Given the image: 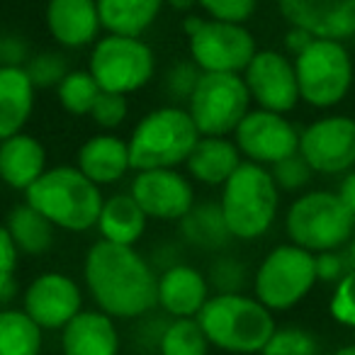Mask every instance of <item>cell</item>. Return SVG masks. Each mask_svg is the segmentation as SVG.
<instances>
[{
  "label": "cell",
  "mask_w": 355,
  "mask_h": 355,
  "mask_svg": "<svg viewBox=\"0 0 355 355\" xmlns=\"http://www.w3.org/2000/svg\"><path fill=\"white\" fill-rule=\"evenodd\" d=\"M83 282L95 306L117 321H137L158 309V272L137 246L95 241L83 258Z\"/></svg>",
  "instance_id": "6da1fadb"
},
{
  "label": "cell",
  "mask_w": 355,
  "mask_h": 355,
  "mask_svg": "<svg viewBox=\"0 0 355 355\" xmlns=\"http://www.w3.org/2000/svg\"><path fill=\"white\" fill-rule=\"evenodd\" d=\"M25 202L61 232L85 234L98 227L105 195L76 166H54L25 190Z\"/></svg>",
  "instance_id": "7a4b0ae2"
},
{
  "label": "cell",
  "mask_w": 355,
  "mask_h": 355,
  "mask_svg": "<svg viewBox=\"0 0 355 355\" xmlns=\"http://www.w3.org/2000/svg\"><path fill=\"white\" fill-rule=\"evenodd\" d=\"M219 207L229 234L236 241H256L275 224L280 209V188L268 166L243 161L219 188Z\"/></svg>",
  "instance_id": "3957f363"
},
{
  "label": "cell",
  "mask_w": 355,
  "mask_h": 355,
  "mask_svg": "<svg viewBox=\"0 0 355 355\" xmlns=\"http://www.w3.org/2000/svg\"><path fill=\"white\" fill-rule=\"evenodd\" d=\"M198 321L212 348L232 355L261 353L277 329L272 311L246 292L212 295L198 314Z\"/></svg>",
  "instance_id": "277c9868"
},
{
  "label": "cell",
  "mask_w": 355,
  "mask_h": 355,
  "mask_svg": "<svg viewBox=\"0 0 355 355\" xmlns=\"http://www.w3.org/2000/svg\"><path fill=\"white\" fill-rule=\"evenodd\" d=\"M200 137L202 134L195 127L185 105H161L144 114L129 134L132 171L185 166Z\"/></svg>",
  "instance_id": "5b68a950"
},
{
  "label": "cell",
  "mask_w": 355,
  "mask_h": 355,
  "mask_svg": "<svg viewBox=\"0 0 355 355\" xmlns=\"http://www.w3.org/2000/svg\"><path fill=\"white\" fill-rule=\"evenodd\" d=\"M285 232L292 243L311 253L343 248L355 236V214L331 190H309L290 205Z\"/></svg>",
  "instance_id": "8992f818"
},
{
  "label": "cell",
  "mask_w": 355,
  "mask_h": 355,
  "mask_svg": "<svg viewBox=\"0 0 355 355\" xmlns=\"http://www.w3.org/2000/svg\"><path fill=\"white\" fill-rule=\"evenodd\" d=\"M183 35L190 59L202 73H243L258 51L256 37L246 25L212 20L198 12L183 17Z\"/></svg>",
  "instance_id": "52a82bcc"
},
{
  "label": "cell",
  "mask_w": 355,
  "mask_h": 355,
  "mask_svg": "<svg viewBox=\"0 0 355 355\" xmlns=\"http://www.w3.org/2000/svg\"><path fill=\"white\" fill-rule=\"evenodd\" d=\"M88 71L107 93L134 95L156 76V54L144 37L105 32L88 54Z\"/></svg>",
  "instance_id": "ba28073f"
},
{
  "label": "cell",
  "mask_w": 355,
  "mask_h": 355,
  "mask_svg": "<svg viewBox=\"0 0 355 355\" xmlns=\"http://www.w3.org/2000/svg\"><path fill=\"white\" fill-rule=\"evenodd\" d=\"M314 253L297 243H280L253 272V297L275 311H290L314 290L316 285Z\"/></svg>",
  "instance_id": "9c48e42d"
},
{
  "label": "cell",
  "mask_w": 355,
  "mask_h": 355,
  "mask_svg": "<svg viewBox=\"0 0 355 355\" xmlns=\"http://www.w3.org/2000/svg\"><path fill=\"white\" fill-rule=\"evenodd\" d=\"M292 61L300 83V98L316 110L338 105L353 85V59L343 42L314 40Z\"/></svg>",
  "instance_id": "30bf717a"
},
{
  "label": "cell",
  "mask_w": 355,
  "mask_h": 355,
  "mask_svg": "<svg viewBox=\"0 0 355 355\" xmlns=\"http://www.w3.org/2000/svg\"><path fill=\"white\" fill-rule=\"evenodd\" d=\"M251 103L241 73H202L185 107L202 137H232Z\"/></svg>",
  "instance_id": "8fae6325"
},
{
  "label": "cell",
  "mask_w": 355,
  "mask_h": 355,
  "mask_svg": "<svg viewBox=\"0 0 355 355\" xmlns=\"http://www.w3.org/2000/svg\"><path fill=\"white\" fill-rule=\"evenodd\" d=\"M232 139L241 151L243 161L261 163L268 168L300 151V129L285 114L263 107L248 110V114L234 129Z\"/></svg>",
  "instance_id": "7c38bea8"
},
{
  "label": "cell",
  "mask_w": 355,
  "mask_h": 355,
  "mask_svg": "<svg viewBox=\"0 0 355 355\" xmlns=\"http://www.w3.org/2000/svg\"><path fill=\"white\" fill-rule=\"evenodd\" d=\"M300 153L321 175H343L355 168V119L329 114L300 132Z\"/></svg>",
  "instance_id": "4fadbf2b"
},
{
  "label": "cell",
  "mask_w": 355,
  "mask_h": 355,
  "mask_svg": "<svg viewBox=\"0 0 355 355\" xmlns=\"http://www.w3.org/2000/svg\"><path fill=\"white\" fill-rule=\"evenodd\" d=\"M129 193L146 212V217L156 222H180L198 202L190 175L178 168L134 171Z\"/></svg>",
  "instance_id": "5bb4252c"
},
{
  "label": "cell",
  "mask_w": 355,
  "mask_h": 355,
  "mask_svg": "<svg viewBox=\"0 0 355 355\" xmlns=\"http://www.w3.org/2000/svg\"><path fill=\"white\" fill-rule=\"evenodd\" d=\"M241 76L256 107L287 114L302 100L295 61L277 49H258Z\"/></svg>",
  "instance_id": "9a60e30c"
},
{
  "label": "cell",
  "mask_w": 355,
  "mask_h": 355,
  "mask_svg": "<svg viewBox=\"0 0 355 355\" xmlns=\"http://www.w3.org/2000/svg\"><path fill=\"white\" fill-rule=\"evenodd\" d=\"M22 309L40 329L61 331L83 309V290L61 270L40 272L22 292Z\"/></svg>",
  "instance_id": "2e32d148"
},
{
  "label": "cell",
  "mask_w": 355,
  "mask_h": 355,
  "mask_svg": "<svg viewBox=\"0 0 355 355\" xmlns=\"http://www.w3.org/2000/svg\"><path fill=\"white\" fill-rule=\"evenodd\" d=\"M44 27L64 51L90 49L105 32L95 0H46Z\"/></svg>",
  "instance_id": "e0dca14e"
},
{
  "label": "cell",
  "mask_w": 355,
  "mask_h": 355,
  "mask_svg": "<svg viewBox=\"0 0 355 355\" xmlns=\"http://www.w3.org/2000/svg\"><path fill=\"white\" fill-rule=\"evenodd\" d=\"M277 8L287 25L302 27L316 40L355 37V0H277Z\"/></svg>",
  "instance_id": "ac0fdd59"
},
{
  "label": "cell",
  "mask_w": 355,
  "mask_h": 355,
  "mask_svg": "<svg viewBox=\"0 0 355 355\" xmlns=\"http://www.w3.org/2000/svg\"><path fill=\"white\" fill-rule=\"evenodd\" d=\"M209 297H212V287H209L207 272L190 263L180 261L158 272V309L173 319L198 316Z\"/></svg>",
  "instance_id": "d6986e66"
},
{
  "label": "cell",
  "mask_w": 355,
  "mask_h": 355,
  "mask_svg": "<svg viewBox=\"0 0 355 355\" xmlns=\"http://www.w3.org/2000/svg\"><path fill=\"white\" fill-rule=\"evenodd\" d=\"M59 334L64 355H119L122 348L117 319L105 314L98 306L80 309Z\"/></svg>",
  "instance_id": "ffe728a7"
},
{
  "label": "cell",
  "mask_w": 355,
  "mask_h": 355,
  "mask_svg": "<svg viewBox=\"0 0 355 355\" xmlns=\"http://www.w3.org/2000/svg\"><path fill=\"white\" fill-rule=\"evenodd\" d=\"M76 168L100 188L119 183L132 171L127 139L117 137L114 132L93 134L80 144L76 153Z\"/></svg>",
  "instance_id": "44dd1931"
},
{
  "label": "cell",
  "mask_w": 355,
  "mask_h": 355,
  "mask_svg": "<svg viewBox=\"0 0 355 355\" xmlns=\"http://www.w3.org/2000/svg\"><path fill=\"white\" fill-rule=\"evenodd\" d=\"M46 148L27 132L12 134L0 141V183L25 193L46 171Z\"/></svg>",
  "instance_id": "7402d4cb"
},
{
  "label": "cell",
  "mask_w": 355,
  "mask_h": 355,
  "mask_svg": "<svg viewBox=\"0 0 355 355\" xmlns=\"http://www.w3.org/2000/svg\"><path fill=\"white\" fill-rule=\"evenodd\" d=\"M37 93L25 66H0V141L25 132L35 114Z\"/></svg>",
  "instance_id": "603a6c76"
},
{
  "label": "cell",
  "mask_w": 355,
  "mask_h": 355,
  "mask_svg": "<svg viewBox=\"0 0 355 355\" xmlns=\"http://www.w3.org/2000/svg\"><path fill=\"white\" fill-rule=\"evenodd\" d=\"M241 163L243 156L234 139L200 137L198 146L185 161V173L193 183H200L205 188H222Z\"/></svg>",
  "instance_id": "cb8c5ba5"
},
{
  "label": "cell",
  "mask_w": 355,
  "mask_h": 355,
  "mask_svg": "<svg viewBox=\"0 0 355 355\" xmlns=\"http://www.w3.org/2000/svg\"><path fill=\"white\" fill-rule=\"evenodd\" d=\"M146 227L148 217L132 198V193H114L105 198L95 229L105 241L119 243V246H137L146 234Z\"/></svg>",
  "instance_id": "d4e9b609"
},
{
  "label": "cell",
  "mask_w": 355,
  "mask_h": 355,
  "mask_svg": "<svg viewBox=\"0 0 355 355\" xmlns=\"http://www.w3.org/2000/svg\"><path fill=\"white\" fill-rule=\"evenodd\" d=\"M103 30L110 35L144 37L161 17L166 0H95Z\"/></svg>",
  "instance_id": "484cf974"
},
{
  "label": "cell",
  "mask_w": 355,
  "mask_h": 355,
  "mask_svg": "<svg viewBox=\"0 0 355 355\" xmlns=\"http://www.w3.org/2000/svg\"><path fill=\"white\" fill-rule=\"evenodd\" d=\"M178 232L188 246L198 248V251H222L232 241L222 207L212 200L195 202L193 209L178 222Z\"/></svg>",
  "instance_id": "4316f807"
},
{
  "label": "cell",
  "mask_w": 355,
  "mask_h": 355,
  "mask_svg": "<svg viewBox=\"0 0 355 355\" xmlns=\"http://www.w3.org/2000/svg\"><path fill=\"white\" fill-rule=\"evenodd\" d=\"M6 227L15 241L17 251L25 256H44L54 248L56 232L59 229L49 222L42 212H37L32 205L22 202L8 212Z\"/></svg>",
  "instance_id": "83f0119b"
},
{
  "label": "cell",
  "mask_w": 355,
  "mask_h": 355,
  "mask_svg": "<svg viewBox=\"0 0 355 355\" xmlns=\"http://www.w3.org/2000/svg\"><path fill=\"white\" fill-rule=\"evenodd\" d=\"M42 348L44 329H40L22 306L0 309V355H42Z\"/></svg>",
  "instance_id": "f1b7e54d"
},
{
  "label": "cell",
  "mask_w": 355,
  "mask_h": 355,
  "mask_svg": "<svg viewBox=\"0 0 355 355\" xmlns=\"http://www.w3.org/2000/svg\"><path fill=\"white\" fill-rule=\"evenodd\" d=\"M100 93L103 88L88 69H71L64 80L56 85V100L61 110L69 112L71 117H90V110Z\"/></svg>",
  "instance_id": "f546056e"
},
{
  "label": "cell",
  "mask_w": 355,
  "mask_h": 355,
  "mask_svg": "<svg viewBox=\"0 0 355 355\" xmlns=\"http://www.w3.org/2000/svg\"><path fill=\"white\" fill-rule=\"evenodd\" d=\"M209 348L212 343L205 336L198 316H188V319L171 316L161 336L158 355H209Z\"/></svg>",
  "instance_id": "4dcf8cb0"
},
{
  "label": "cell",
  "mask_w": 355,
  "mask_h": 355,
  "mask_svg": "<svg viewBox=\"0 0 355 355\" xmlns=\"http://www.w3.org/2000/svg\"><path fill=\"white\" fill-rule=\"evenodd\" d=\"M207 280L212 287V295H236V292H246L253 277L241 258L217 256L207 268Z\"/></svg>",
  "instance_id": "1f68e13d"
},
{
  "label": "cell",
  "mask_w": 355,
  "mask_h": 355,
  "mask_svg": "<svg viewBox=\"0 0 355 355\" xmlns=\"http://www.w3.org/2000/svg\"><path fill=\"white\" fill-rule=\"evenodd\" d=\"M258 355H321V343L309 329L277 326Z\"/></svg>",
  "instance_id": "d6a6232c"
},
{
  "label": "cell",
  "mask_w": 355,
  "mask_h": 355,
  "mask_svg": "<svg viewBox=\"0 0 355 355\" xmlns=\"http://www.w3.org/2000/svg\"><path fill=\"white\" fill-rule=\"evenodd\" d=\"M25 71L37 90H56V85L64 80V76L71 71V66L64 49H44L32 54Z\"/></svg>",
  "instance_id": "836d02e7"
},
{
  "label": "cell",
  "mask_w": 355,
  "mask_h": 355,
  "mask_svg": "<svg viewBox=\"0 0 355 355\" xmlns=\"http://www.w3.org/2000/svg\"><path fill=\"white\" fill-rule=\"evenodd\" d=\"M202 71L198 69L193 59H180L171 64L163 73V93L173 105H188L195 85H198Z\"/></svg>",
  "instance_id": "e575fe53"
},
{
  "label": "cell",
  "mask_w": 355,
  "mask_h": 355,
  "mask_svg": "<svg viewBox=\"0 0 355 355\" xmlns=\"http://www.w3.org/2000/svg\"><path fill=\"white\" fill-rule=\"evenodd\" d=\"M20 256L6 222H0V304H8L17 295V268Z\"/></svg>",
  "instance_id": "d590c367"
},
{
  "label": "cell",
  "mask_w": 355,
  "mask_h": 355,
  "mask_svg": "<svg viewBox=\"0 0 355 355\" xmlns=\"http://www.w3.org/2000/svg\"><path fill=\"white\" fill-rule=\"evenodd\" d=\"M270 173L275 185L280 188V193H300V190H304L311 183V178H314V171H311V166L304 161V156L300 151L272 163Z\"/></svg>",
  "instance_id": "8d00e7d4"
},
{
  "label": "cell",
  "mask_w": 355,
  "mask_h": 355,
  "mask_svg": "<svg viewBox=\"0 0 355 355\" xmlns=\"http://www.w3.org/2000/svg\"><path fill=\"white\" fill-rule=\"evenodd\" d=\"M129 117V100L127 95H119V93H103L98 95L95 100L93 110H90V119L98 124L103 132H114L119 129Z\"/></svg>",
  "instance_id": "74e56055"
},
{
  "label": "cell",
  "mask_w": 355,
  "mask_h": 355,
  "mask_svg": "<svg viewBox=\"0 0 355 355\" xmlns=\"http://www.w3.org/2000/svg\"><path fill=\"white\" fill-rule=\"evenodd\" d=\"M200 12L212 20L246 25L258 10V0H195Z\"/></svg>",
  "instance_id": "f35d334b"
},
{
  "label": "cell",
  "mask_w": 355,
  "mask_h": 355,
  "mask_svg": "<svg viewBox=\"0 0 355 355\" xmlns=\"http://www.w3.org/2000/svg\"><path fill=\"white\" fill-rule=\"evenodd\" d=\"M329 311L338 324L355 329V266L348 270V275L334 285Z\"/></svg>",
  "instance_id": "ab89813d"
},
{
  "label": "cell",
  "mask_w": 355,
  "mask_h": 355,
  "mask_svg": "<svg viewBox=\"0 0 355 355\" xmlns=\"http://www.w3.org/2000/svg\"><path fill=\"white\" fill-rule=\"evenodd\" d=\"M171 321V316L163 314V311H148L141 319H137L134 326V345H137L141 353L158 355V345H161V336L166 331V324Z\"/></svg>",
  "instance_id": "60d3db41"
},
{
  "label": "cell",
  "mask_w": 355,
  "mask_h": 355,
  "mask_svg": "<svg viewBox=\"0 0 355 355\" xmlns=\"http://www.w3.org/2000/svg\"><path fill=\"white\" fill-rule=\"evenodd\" d=\"M314 263H316V280L324 282V285H336V282H340L348 275L350 268H353V261H350L345 246L314 253Z\"/></svg>",
  "instance_id": "b9f144b4"
},
{
  "label": "cell",
  "mask_w": 355,
  "mask_h": 355,
  "mask_svg": "<svg viewBox=\"0 0 355 355\" xmlns=\"http://www.w3.org/2000/svg\"><path fill=\"white\" fill-rule=\"evenodd\" d=\"M32 46L20 32H0V66H27Z\"/></svg>",
  "instance_id": "7bdbcfd3"
},
{
  "label": "cell",
  "mask_w": 355,
  "mask_h": 355,
  "mask_svg": "<svg viewBox=\"0 0 355 355\" xmlns=\"http://www.w3.org/2000/svg\"><path fill=\"white\" fill-rule=\"evenodd\" d=\"M148 261H151V266L156 268V272H161V270H166V268L180 263L183 261V256H180V248H178L175 243L168 241V243H163V246H158L156 251L151 253Z\"/></svg>",
  "instance_id": "ee69618b"
},
{
  "label": "cell",
  "mask_w": 355,
  "mask_h": 355,
  "mask_svg": "<svg viewBox=\"0 0 355 355\" xmlns=\"http://www.w3.org/2000/svg\"><path fill=\"white\" fill-rule=\"evenodd\" d=\"M316 37L314 35H309L306 30H302V27H292L290 25V30L285 32V51L287 54L295 59L297 54H302V51L306 49V46L314 42Z\"/></svg>",
  "instance_id": "f6af8a7d"
},
{
  "label": "cell",
  "mask_w": 355,
  "mask_h": 355,
  "mask_svg": "<svg viewBox=\"0 0 355 355\" xmlns=\"http://www.w3.org/2000/svg\"><path fill=\"white\" fill-rule=\"evenodd\" d=\"M338 198L343 200L345 205H348V209L355 214V168L348 173H343V178H340V183H338Z\"/></svg>",
  "instance_id": "bcb514c9"
},
{
  "label": "cell",
  "mask_w": 355,
  "mask_h": 355,
  "mask_svg": "<svg viewBox=\"0 0 355 355\" xmlns=\"http://www.w3.org/2000/svg\"><path fill=\"white\" fill-rule=\"evenodd\" d=\"M166 8L188 15V12H193V8H198V6H195V0H166Z\"/></svg>",
  "instance_id": "7dc6e473"
},
{
  "label": "cell",
  "mask_w": 355,
  "mask_h": 355,
  "mask_svg": "<svg viewBox=\"0 0 355 355\" xmlns=\"http://www.w3.org/2000/svg\"><path fill=\"white\" fill-rule=\"evenodd\" d=\"M345 251H348V256H350V261H353V266H355V236L350 239L348 243H345Z\"/></svg>",
  "instance_id": "c3c4849f"
},
{
  "label": "cell",
  "mask_w": 355,
  "mask_h": 355,
  "mask_svg": "<svg viewBox=\"0 0 355 355\" xmlns=\"http://www.w3.org/2000/svg\"><path fill=\"white\" fill-rule=\"evenodd\" d=\"M331 355H355V345H345V348H338L336 353Z\"/></svg>",
  "instance_id": "681fc988"
}]
</instances>
